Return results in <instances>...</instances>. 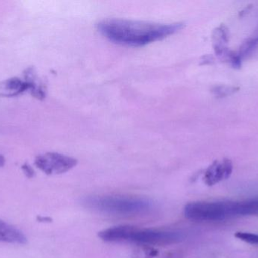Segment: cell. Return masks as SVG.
Returning <instances> with one entry per match:
<instances>
[{
	"label": "cell",
	"mask_w": 258,
	"mask_h": 258,
	"mask_svg": "<svg viewBox=\"0 0 258 258\" xmlns=\"http://www.w3.org/2000/svg\"><path fill=\"white\" fill-rule=\"evenodd\" d=\"M24 171H25L27 175L29 177H31L33 175V171L31 169V168H29L28 166H24Z\"/></svg>",
	"instance_id": "cell-13"
},
{
	"label": "cell",
	"mask_w": 258,
	"mask_h": 258,
	"mask_svg": "<svg viewBox=\"0 0 258 258\" xmlns=\"http://www.w3.org/2000/svg\"><path fill=\"white\" fill-rule=\"evenodd\" d=\"M98 236L106 242H127L155 246L180 243L184 240L186 234L180 230L116 226L100 232Z\"/></svg>",
	"instance_id": "cell-3"
},
{
	"label": "cell",
	"mask_w": 258,
	"mask_h": 258,
	"mask_svg": "<svg viewBox=\"0 0 258 258\" xmlns=\"http://www.w3.org/2000/svg\"><path fill=\"white\" fill-rule=\"evenodd\" d=\"M253 36H257L258 37V27L257 30H256L255 33H254V34L253 35Z\"/></svg>",
	"instance_id": "cell-15"
},
{
	"label": "cell",
	"mask_w": 258,
	"mask_h": 258,
	"mask_svg": "<svg viewBox=\"0 0 258 258\" xmlns=\"http://www.w3.org/2000/svg\"><path fill=\"white\" fill-rule=\"evenodd\" d=\"M258 46V37L253 36L247 39L241 45L240 49L238 51V56L240 59H243L248 55L251 54L252 51Z\"/></svg>",
	"instance_id": "cell-10"
},
{
	"label": "cell",
	"mask_w": 258,
	"mask_h": 258,
	"mask_svg": "<svg viewBox=\"0 0 258 258\" xmlns=\"http://www.w3.org/2000/svg\"><path fill=\"white\" fill-rule=\"evenodd\" d=\"M83 204L92 210L117 216L148 215L155 209L154 203L148 198L118 195L88 197L83 200Z\"/></svg>",
	"instance_id": "cell-4"
},
{
	"label": "cell",
	"mask_w": 258,
	"mask_h": 258,
	"mask_svg": "<svg viewBox=\"0 0 258 258\" xmlns=\"http://www.w3.org/2000/svg\"><path fill=\"white\" fill-rule=\"evenodd\" d=\"M238 89V88L234 86H221L215 87L213 92L217 96L224 97L234 93Z\"/></svg>",
	"instance_id": "cell-12"
},
{
	"label": "cell",
	"mask_w": 258,
	"mask_h": 258,
	"mask_svg": "<svg viewBox=\"0 0 258 258\" xmlns=\"http://www.w3.org/2000/svg\"><path fill=\"white\" fill-rule=\"evenodd\" d=\"M167 258H181V256L178 254H171V255L168 256Z\"/></svg>",
	"instance_id": "cell-14"
},
{
	"label": "cell",
	"mask_w": 258,
	"mask_h": 258,
	"mask_svg": "<svg viewBox=\"0 0 258 258\" xmlns=\"http://www.w3.org/2000/svg\"><path fill=\"white\" fill-rule=\"evenodd\" d=\"M0 242L24 245L27 240L22 232L0 220Z\"/></svg>",
	"instance_id": "cell-8"
},
{
	"label": "cell",
	"mask_w": 258,
	"mask_h": 258,
	"mask_svg": "<svg viewBox=\"0 0 258 258\" xmlns=\"http://www.w3.org/2000/svg\"><path fill=\"white\" fill-rule=\"evenodd\" d=\"M236 237L246 243L258 245V234L257 233L238 232L236 233Z\"/></svg>",
	"instance_id": "cell-11"
},
{
	"label": "cell",
	"mask_w": 258,
	"mask_h": 258,
	"mask_svg": "<svg viewBox=\"0 0 258 258\" xmlns=\"http://www.w3.org/2000/svg\"><path fill=\"white\" fill-rule=\"evenodd\" d=\"M183 23L159 24L110 18L97 24L98 31L115 43L127 46H144L162 40L183 28Z\"/></svg>",
	"instance_id": "cell-1"
},
{
	"label": "cell",
	"mask_w": 258,
	"mask_h": 258,
	"mask_svg": "<svg viewBox=\"0 0 258 258\" xmlns=\"http://www.w3.org/2000/svg\"><path fill=\"white\" fill-rule=\"evenodd\" d=\"M233 163L230 159L215 161L205 171L204 183L209 186H215L228 179L233 173Z\"/></svg>",
	"instance_id": "cell-6"
},
{
	"label": "cell",
	"mask_w": 258,
	"mask_h": 258,
	"mask_svg": "<svg viewBox=\"0 0 258 258\" xmlns=\"http://www.w3.org/2000/svg\"><path fill=\"white\" fill-rule=\"evenodd\" d=\"M229 41L228 29L226 26L221 24L217 27L212 33V42L215 54L220 58L227 61L231 51H229L227 47Z\"/></svg>",
	"instance_id": "cell-7"
},
{
	"label": "cell",
	"mask_w": 258,
	"mask_h": 258,
	"mask_svg": "<svg viewBox=\"0 0 258 258\" xmlns=\"http://www.w3.org/2000/svg\"><path fill=\"white\" fill-rule=\"evenodd\" d=\"M184 215L187 219L200 222L258 215V197L242 201H195L185 206Z\"/></svg>",
	"instance_id": "cell-2"
},
{
	"label": "cell",
	"mask_w": 258,
	"mask_h": 258,
	"mask_svg": "<svg viewBox=\"0 0 258 258\" xmlns=\"http://www.w3.org/2000/svg\"><path fill=\"white\" fill-rule=\"evenodd\" d=\"M74 158L59 153L48 152L37 156L35 165L48 175H57L68 172L77 165Z\"/></svg>",
	"instance_id": "cell-5"
},
{
	"label": "cell",
	"mask_w": 258,
	"mask_h": 258,
	"mask_svg": "<svg viewBox=\"0 0 258 258\" xmlns=\"http://www.w3.org/2000/svg\"><path fill=\"white\" fill-rule=\"evenodd\" d=\"M30 86L31 85L24 83L19 79H9L0 83V95L4 97L15 96Z\"/></svg>",
	"instance_id": "cell-9"
}]
</instances>
